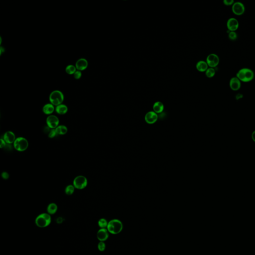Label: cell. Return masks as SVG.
<instances>
[{"label":"cell","mask_w":255,"mask_h":255,"mask_svg":"<svg viewBox=\"0 0 255 255\" xmlns=\"http://www.w3.org/2000/svg\"><path fill=\"white\" fill-rule=\"evenodd\" d=\"M236 77L241 81L244 82H249L251 81L254 78V73L251 69L248 68H244L239 70Z\"/></svg>","instance_id":"6da1fadb"},{"label":"cell","mask_w":255,"mask_h":255,"mask_svg":"<svg viewBox=\"0 0 255 255\" xmlns=\"http://www.w3.org/2000/svg\"><path fill=\"white\" fill-rule=\"evenodd\" d=\"M64 100V93L60 90H54L50 94L49 100L50 103L56 107L63 104Z\"/></svg>","instance_id":"7a4b0ae2"},{"label":"cell","mask_w":255,"mask_h":255,"mask_svg":"<svg viewBox=\"0 0 255 255\" xmlns=\"http://www.w3.org/2000/svg\"><path fill=\"white\" fill-rule=\"evenodd\" d=\"M123 225L121 221L119 219H115L110 221L108 224L107 229L108 232L112 234H118L122 231Z\"/></svg>","instance_id":"3957f363"},{"label":"cell","mask_w":255,"mask_h":255,"mask_svg":"<svg viewBox=\"0 0 255 255\" xmlns=\"http://www.w3.org/2000/svg\"><path fill=\"white\" fill-rule=\"evenodd\" d=\"M52 222V217L48 213L40 214L35 219V223L39 228H44L49 226Z\"/></svg>","instance_id":"277c9868"},{"label":"cell","mask_w":255,"mask_h":255,"mask_svg":"<svg viewBox=\"0 0 255 255\" xmlns=\"http://www.w3.org/2000/svg\"><path fill=\"white\" fill-rule=\"evenodd\" d=\"M13 146L15 149L18 152H25L29 148V141L23 137H17L13 144Z\"/></svg>","instance_id":"5b68a950"},{"label":"cell","mask_w":255,"mask_h":255,"mask_svg":"<svg viewBox=\"0 0 255 255\" xmlns=\"http://www.w3.org/2000/svg\"><path fill=\"white\" fill-rule=\"evenodd\" d=\"M73 185L75 189L82 190L88 185V179L84 175H78L74 179Z\"/></svg>","instance_id":"8992f818"},{"label":"cell","mask_w":255,"mask_h":255,"mask_svg":"<svg viewBox=\"0 0 255 255\" xmlns=\"http://www.w3.org/2000/svg\"><path fill=\"white\" fill-rule=\"evenodd\" d=\"M46 126L51 129H56L60 125V119L56 116H48L46 119Z\"/></svg>","instance_id":"52a82bcc"},{"label":"cell","mask_w":255,"mask_h":255,"mask_svg":"<svg viewBox=\"0 0 255 255\" xmlns=\"http://www.w3.org/2000/svg\"><path fill=\"white\" fill-rule=\"evenodd\" d=\"M220 62V60L217 54H212L207 56L206 58V62L207 64L211 68H215L218 65Z\"/></svg>","instance_id":"ba28073f"},{"label":"cell","mask_w":255,"mask_h":255,"mask_svg":"<svg viewBox=\"0 0 255 255\" xmlns=\"http://www.w3.org/2000/svg\"><path fill=\"white\" fill-rule=\"evenodd\" d=\"M232 12L237 15H243L245 11V8L244 4L241 2H235L232 5Z\"/></svg>","instance_id":"9c48e42d"},{"label":"cell","mask_w":255,"mask_h":255,"mask_svg":"<svg viewBox=\"0 0 255 255\" xmlns=\"http://www.w3.org/2000/svg\"><path fill=\"white\" fill-rule=\"evenodd\" d=\"M75 65L77 70L84 71L88 68V62L84 58H81L77 60Z\"/></svg>","instance_id":"30bf717a"},{"label":"cell","mask_w":255,"mask_h":255,"mask_svg":"<svg viewBox=\"0 0 255 255\" xmlns=\"http://www.w3.org/2000/svg\"><path fill=\"white\" fill-rule=\"evenodd\" d=\"M158 119L157 114L154 111L148 112L145 117V120L146 123L149 124H153L157 121Z\"/></svg>","instance_id":"8fae6325"},{"label":"cell","mask_w":255,"mask_h":255,"mask_svg":"<svg viewBox=\"0 0 255 255\" xmlns=\"http://www.w3.org/2000/svg\"><path fill=\"white\" fill-rule=\"evenodd\" d=\"M3 139L6 142L7 144L11 145L14 143L17 138L13 132L11 131H8L4 134Z\"/></svg>","instance_id":"7c38bea8"},{"label":"cell","mask_w":255,"mask_h":255,"mask_svg":"<svg viewBox=\"0 0 255 255\" xmlns=\"http://www.w3.org/2000/svg\"><path fill=\"white\" fill-rule=\"evenodd\" d=\"M239 23L235 18H230L227 23V27L229 31H235L238 29Z\"/></svg>","instance_id":"4fadbf2b"},{"label":"cell","mask_w":255,"mask_h":255,"mask_svg":"<svg viewBox=\"0 0 255 255\" xmlns=\"http://www.w3.org/2000/svg\"><path fill=\"white\" fill-rule=\"evenodd\" d=\"M97 237L100 242H104L109 238V232L107 229L101 228L97 233Z\"/></svg>","instance_id":"5bb4252c"},{"label":"cell","mask_w":255,"mask_h":255,"mask_svg":"<svg viewBox=\"0 0 255 255\" xmlns=\"http://www.w3.org/2000/svg\"><path fill=\"white\" fill-rule=\"evenodd\" d=\"M230 88L233 91H237L241 88V81L237 77H234L230 79L229 82Z\"/></svg>","instance_id":"9a60e30c"},{"label":"cell","mask_w":255,"mask_h":255,"mask_svg":"<svg viewBox=\"0 0 255 255\" xmlns=\"http://www.w3.org/2000/svg\"><path fill=\"white\" fill-rule=\"evenodd\" d=\"M42 112L43 113L46 115H52L54 111H56V107L55 106L52 105V103L46 104L42 107Z\"/></svg>","instance_id":"2e32d148"},{"label":"cell","mask_w":255,"mask_h":255,"mask_svg":"<svg viewBox=\"0 0 255 255\" xmlns=\"http://www.w3.org/2000/svg\"><path fill=\"white\" fill-rule=\"evenodd\" d=\"M196 68L198 71L201 72H206L207 69L208 68V65L207 64L206 62L203 60H200L196 64Z\"/></svg>","instance_id":"e0dca14e"},{"label":"cell","mask_w":255,"mask_h":255,"mask_svg":"<svg viewBox=\"0 0 255 255\" xmlns=\"http://www.w3.org/2000/svg\"><path fill=\"white\" fill-rule=\"evenodd\" d=\"M68 111V107L65 104H62L60 105L57 106L56 107V111H55L58 115H65V114L67 113Z\"/></svg>","instance_id":"ac0fdd59"},{"label":"cell","mask_w":255,"mask_h":255,"mask_svg":"<svg viewBox=\"0 0 255 255\" xmlns=\"http://www.w3.org/2000/svg\"><path fill=\"white\" fill-rule=\"evenodd\" d=\"M153 111L157 114H161L164 110V105L162 102L157 101L155 102L153 105Z\"/></svg>","instance_id":"d6986e66"},{"label":"cell","mask_w":255,"mask_h":255,"mask_svg":"<svg viewBox=\"0 0 255 255\" xmlns=\"http://www.w3.org/2000/svg\"><path fill=\"white\" fill-rule=\"evenodd\" d=\"M56 130L58 134V135H60V136L65 135L68 132V128L65 125H59L56 129Z\"/></svg>","instance_id":"ffe728a7"},{"label":"cell","mask_w":255,"mask_h":255,"mask_svg":"<svg viewBox=\"0 0 255 255\" xmlns=\"http://www.w3.org/2000/svg\"><path fill=\"white\" fill-rule=\"evenodd\" d=\"M58 205L55 203H51L48 204V206L47 207V212L50 215H53L58 211Z\"/></svg>","instance_id":"44dd1931"},{"label":"cell","mask_w":255,"mask_h":255,"mask_svg":"<svg viewBox=\"0 0 255 255\" xmlns=\"http://www.w3.org/2000/svg\"><path fill=\"white\" fill-rule=\"evenodd\" d=\"M77 70L75 65H72V64L68 65L65 68L66 73L69 75H73Z\"/></svg>","instance_id":"7402d4cb"},{"label":"cell","mask_w":255,"mask_h":255,"mask_svg":"<svg viewBox=\"0 0 255 255\" xmlns=\"http://www.w3.org/2000/svg\"><path fill=\"white\" fill-rule=\"evenodd\" d=\"M75 188L73 184L68 185L65 188V193L67 195H72L75 191Z\"/></svg>","instance_id":"603a6c76"},{"label":"cell","mask_w":255,"mask_h":255,"mask_svg":"<svg viewBox=\"0 0 255 255\" xmlns=\"http://www.w3.org/2000/svg\"><path fill=\"white\" fill-rule=\"evenodd\" d=\"M216 73V71L213 68H208L205 72V75L208 78H212L214 76Z\"/></svg>","instance_id":"cb8c5ba5"},{"label":"cell","mask_w":255,"mask_h":255,"mask_svg":"<svg viewBox=\"0 0 255 255\" xmlns=\"http://www.w3.org/2000/svg\"><path fill=\"white\" fill-rule=\"evenodd\" d=\"M98 226L100 227L101 228H106V227H107L108 222L105 219L101 218L98 221Z\"/></svg>","instance_id":"d4e9b609"},{"label":"cell","mask_w":255,"mask_h":255,"mask_svg":"<svg viewBox=\"0 0 255 255\" xmlns=\"http://www.w3.org/2000/svg\"><path fill=\"white\" fill-rule=\"evenodd\" d=\"M228 37L230 40H235L237 38V35L235 31H230Z\"/></svg>","instance_id":"484cf974"},{"label":"cell","mask_w":255,"mask_h":255,"mask_svg":"<svg viewBox=\"0 0 255 255\" xmlns=\"http://www.w3.org/2000/svg\"><path fill=\"white\" fill-rule=\"evenodd\" d=\"M56 136H58V134L56 133V129H52L48 135V137L50 139L54 138Z\"/></svg>","instance_id":"4316f807"},{"label":"cell","mask_w":255,"mask_h":255,"mask_svg":"<svg viewBox=\"0 0 255 255\" xmlns=\"http://www.w3.org/2000/svg\"><path fill=\"white\" fill-rule=\"evenodd\" d=\"M98 249L100 251L103 252L106 249V244L104 242H100L98 245Z\"/></svg>","instance_id":"83f0119b"},{"label":"cell","mask_w":255,"mask_h":255,"mask_svg":"<svg viewBox=\"0 0 255 255\" xmlns=\"http://www.w3.org/2000/svg\"><path fill=\"white\" fill-rule=\"evenodd\" d=\"M82 75V74L81 71H79V70H77L74 73V74H73V76H74V78L75 79L78 80V79H80L81 78Z\"/></svg>","instance_id":"f1b7e54d"},{"label":"cell","mask_w":255,"mask_h":255,"mask_svg":"<svg viewBox=\"0 0 255 255\" xmlns=\"http://www.w3.org/2000/svg\"><path fill=\"white\" fill-rule=\"evenodd\" d=\"M223 3L226 6H231L234 4V1L233 0H224L223 1Z\"/></svg>","instance_id":"f546056e"},{"label":"cell","mask_w":255,"mask_h":255,"mask_svg":"<svg viewBox=\"0 0 255 255\" xmlns=\"http://www.w3.org/2000/svg\"><path fill=\"white\" fill-rule=\"evenodd\" d=\"M7 145V144L6 143V142L4 140V139L3 138L1 139V140H0V148L1 149L5 148Z\"/></svg>","instance_id":"4dcf8cb0"},{"label":"cell","mask_w":255,"mask_h":255,"mask_svg":"<svg viewBox=\"0 0 255 255\" xmlns=\"http://www.w3.org/2000/svg\"><path fill=\"white\" fill-rule=\"evenodd\" d=\"M1 176H2V178L4 179H8L9 178V177H10L9 173L6 172V171L3 172L2 175H1Z\"/></svg>","instance_id":"1f68e13d"},{"label":"cell","mask_w":255,"mask_h":255,"mask_svg":"<svg viewBox=\"0 0 255 255\" xmlns=\"http://www.w3.org/2000/svg\"><path fill=\"white\" fill-rule=\"evenodd\" d=\"M5 52V48H4L2 46H1V48H0V54H1V55H2V54Z\"/></svg>","instance_id":"d6a6232c"},{"label":"cell","mask_w":255,"mask_h":255,"mask_svg":"<svg viewBox=\"0 0 255 255\" xmlns=\"http://www.w3.org/2000/svg\"><path fill=\"white\" fill-rule=\"evenodd\" d=\"M252 139H253L254 141L255 142V131H254V132L253 133L252 135Z\"/></svg>","instance_id":"836d02e7"}]
</instances>
